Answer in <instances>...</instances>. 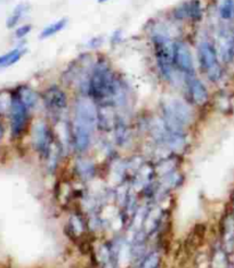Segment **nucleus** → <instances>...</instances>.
Returning a JSON list of instances; mask_svg holds the SVG:
<instances>
[{
    "label": "nucleus",
    "instance_id": "nucleus-11",
    "mask_svg": "<svg viewBox=\"0 0 234 268\" xmlns=\"http://www.w3.org/2000/svg\"><path fill=\"white\" fill-rule=\"evenodd\" d=\"M187 93H189L190 100L197 105H203L208 102L209 94L202 81L196 78V76L186 77Z\"/></svg>",
    "mask_w": 234,
    "mask_h": 268
},
{
    "label": "nucleus",
    "instance_id": "nucleus-14",
    "mask_svg": "<svg viewBox=\"0 0 234 268\" xmlns=\"http://www.w3.org/2000/svg\"><path fill=\"white\" fill-rule=\"evenodd\" d=\"M67 25H68V18L58 19V21L52 23V24H49L46 28L42 29L40 34H39V39L44 40V39L51 38V37H53V35L57 34L58 32L64 30Z\"/></svg>",
    "mask_w": 234,
    "mask_h": 268
},
{
    "label": "nucleus",
    "instance_id": "nucleus-7",
    "mask_svg": "<svg viewBox=\"0 0 234 268\" xmlns=\"http://www.w3.org/2000/svg\"><path fill=\"white\" fill-rule=\"evenodd\" d=\"M174 67L185 76H194V62L192 51L185 42L177 41L174 44Z\"/></svg>",
    "mask_w": 234,
    "mask_h": 268
},
{
    "label": "nucleus",
    "instance_id": "nucleus-10",
    "mask_svg": "<svg viewBox=\"0 0 234 268\" xmlns=\"http://www.w3.org/2000/svg\"><path fill=\"white\" fill-rule=\"evenodd\" d=\"M34 143L36 149H37V151L39 153H41L42 155L48 156L49 158L53 150V139L52 134L45 123H38V125L35 127Z\"/></svg>",
    "mask_w": 234,
    "mask_h": 268
},
{
    "label": "nucleus",
    "instance_id": "nucleus-12",
    "mask_svg": "<svg viewBox=\"0 0 234 268\" xmlns=\"http://www.w3.org/2000/svg\"><path fill=\"white\" fill-rule=\"evenodd\" d=\"M175 16L177 19L190 18L194 22H199L203 17V8L200 0H190V1L184 2L176 8Z\"/></svg>",
    "mask_w": 234,
    "mask_h": 268
},
{
    "label": "nucleus",
    "instance_id": "nucleus-15",
    "mask_svg": "<svg viewBox=\"0 0 234 268\" xmlns=\"http://www.w3.org/2000/svg\"><path fill=\"white\" fill-rule=\"evenodd\" d=\"M25 50H21V48H15L8 53H6L2 56H0V68L2 67H8L11 65L15 64L16 62L21 60V57L24 55Z\"/></svg>",
    "mask_w": 234,
    "mask_h": 268
},
{
    "label": "nucleus",
    "instance_id": "nucleus-16",
    "mask_svg": "<svg viewBox=\"0 0 234 268\" xmlns=\"http://www.w3.org/2000/svg\"><path fill=\"white\" fill-rule=\"evenodd\" d=\"M29 11V5L25 4V2H22V4H18L16 6L14 12H13V14L9 16L7 18V21H6V27L8 29H13L15 28L16 25H18V23L19 22V19L23 15L25 14L26 12Z\"/></svg>",
    "mask_w": 234,
    "mask_h": 268
},
{
    "label": "nucleus",
    "instance_id": "nucleus-23",
    "mask_svg": "<svg viewBox=\"0 0 234 268\" xmlns=\"http://www.w3.org/2000/svg\"><path fill=\"white\" fill-rule=\"evenodd\" d=\"M227 268H234V266H230V267H227Z\"/></svg>",
    "mask_w": 234,
    "mask_h": 268
},
{
    "label": "nucleus",
    "instance_id": "nucleus-4",
    "mask_svg": "<svg viewBox=\"0 0 234 268\" xmlns=\"http://www.w3.org/2000/svg\"><path fill=\"white\" fill-rule=\"evenodd\" d=\"M162 113L164 126L173 133H183L192 119L190 107L180 100H173L164 104Z\"/></svg>",
    "mask_w": 234,
    "mask_h": 268
},
{
    "label": "nucleus",
    "instance_id": "nucleus-1",
    "mask_svg": "<svg viewBox=\"0 0 234 268\" xmlns=\"http://www.w3.org/2000/svg\"><path fill=\"white\" fill-rule=\"evenodd\" d=\"M87 91L91 100L101 106L119 105L125 102L123 84L104 58L95 64L87 83Z\"/></svg>",
    "mask_w": 234,
    "mask_h": 268
},
{
    "label": "nucleus",
    "instance_id": "nucleus-18",
    "mask_svg": "<svg viewBox=\"0 0 234 268\" xmlns=\"http://www.w3.org/2000/svg\"><path fill=\"white\" fill-rule=\"evenodd\" d=\"M31 30H32V25L31 24L22 25V27H19V28L16 29V31H15L16 38L21 39V38L26 37V35L30 34Z\"/></svg>",
    "mask_w": 234,
    "mask_h": 268
},
{
    "label": "nucleus",
    "instance_id": "nucleus-3",
    "mask_svg": "<svg viewBox=\"0 0 234 268\" xmlns=\"http://www.w3.org/2000/svg\"><path fill=\"white\" fill-rule=\"evenodd\" d=\"M152 42L158 67L167 80L174 77V44L169 35L163 31H156L152 35Z\"/></svg>",
    "mask_w": 234,
    "mask_h": 268
},
{
    "label": "nucleus",
    "instance_id": "nucleus-17",
    "mask_svg": "<svg viewBox=\"0 0 234 268\" xmlns=\"http://www.w3.org/2000/svg\"><path fill=\"white\" fill-rule=\"evenodd\" d=\"M220 18L224 21H230L234 16V0H220L218 6Z\"/></svg>",
    "mask_w": 234,
    "mask_h": 268
},
{
    "label": "nucleus",
    "instance_id": "nucleus-22",
    "mask_svg": "<svg viewBox=\"0 0 234 268\" xmlns=\"http://www.w3.org/2000/svg\"><path fill=\"white\" fill-rule=\"evenodd\" d=\"M0 111H4V107H2L1 102H0Z\"/></svg>",
    "mask_w": 234,
    "mask_h": 268
},
{
    "label": "nucleus",
    "instance_id": "nucleus-19",
    "mask_svg": "<svg viewBox=\"0 0 234 268\" xmlns=\"http://www.w3.org/2000/svg\"><path fill=\"white\" fill-rule=\"evenodd\" d=\"M102 41H103V39H102V38L95 37V38L91 39L90 42H88V45H90V47H91V48H96L102 44Z\"/></svg>",
    "mask_w": 234,
    "mask_h": 268
},
{
    "label": "nucleus",
    "instance_id": "nucleus-13",
    "mask_svg": "<svg viewBox=\"0 0 234 268\" xmlns=\"http://www.w3.org/2000/svg\"><path fill=\"white\" fill-rule=\"evenodd\" d=\"M14 94L18 97L19 100H21V102L24 104V105L28 107L29 110H32L36 105H37L38 95L35 90H32L31 88H29L26 86H22V87H19Z\"/></svg>",
    "mask_w": 234,
    "mask_h": 268
},
{
    "label": "nucleus",
    "instance_id": "nucleus-2",
    "mask_svg": "<svg viewBox=\"0 0 234 268\" xmlns=\"http://www.w3.org/2000/svg\"><path fill=\"white\" fill-rule=\"evenodd\" d=\"M91 100L81 99L75 103L73 122L71 125V140L78 152L90 148L95 127L98 122V111Z\"/></svg>",
    "mask_w": 234,
    "mask_h": 268
},
{
    "label": "nucleus",
    "instance_id": "nucleus-9",
    "mask_svg": "<svg viewBox=\"0 0 234 268\" xmlns=\"http://www.w3.org/2000/svg\"><path fill=\"white\" fill-rule=\"evenodd\" d=\"M44 103L52 112H61L68 106V96L60 87L53 86L44 94Z\"/></svg>",
    "mask_w": 234,
    "mask_h": 268
},
{
    "label": "nucleus",
    "instance_id": "nucleus-20",
    "mask_svg": "<svg viewBox=\"0 0 234 268\" xmlns=\"http://www.w3.org/2000/svg\"><path fill=\"white\" fill-rule=\"evenodd\" d=\"M4 135H5V127L1 122H0V142H1V139L4 138Z\"/></svg>",
    "mask_w": 234,
    "mask_h": 268
},
{
    "label": "nucleus",
    "instance_id": "nucleus-8",
    "mask_svg": "<svg viewBox=\"0 0 234 268\" xmlns=\"http://www.w3.org/2000/svg\"><path fill=\"white\" fill-rule=\"evenodd\" d=\"M217 53L224 64H230L234 60V34L231 29L223 27L218 31Z\"/></svg>",
    "mask_w": 234,
    "mask_h": 268
},
{
    "label": "nucleus",
    "instance_id": "nucleus-21",
    "mask_svg": "<svg viewBox=\"0 0 234 268\" xmlns=\"http://www.w3.org/2000/svg\"><path fill=\"white\" fill-rule=\"evenodd\" d=\"M97 1H98V2H100V4H104V2H107V1H108V0H97Z\"/></svg>",
    "mask_w": 234,
    "mask_h": 268
},
{
    "label": "nucleus",
    "instance_id": "nucleus-5",
    "mask_svg": "<svg viewBox=\"0 0 234 268\" xmlns=\"http://www.w3.org/2000/svg\"><path fill=\"white\" fill-rule=\"evenodd\" d=\"M199 62L207 78L213 83H217L223 76L222 67L218 61V53L212 42L203 41L199 46Z\"/></svg>",
    "mask_w": 234,
    "mask_h": 268
},
{
    "label": "nucleus",
    "instance_id": "nucleus-6",
    "mask_svg": "<svg viewBox=\"0 0 234 268\" xmlns=\"http://www.w3.org/2000/svg\"><path fill=\"white\" fill-rule=\"evenodd\" d=\"M9 111H11V133L12 137L18 138L23 133L25 132L28 126L29 110L16 95L14 94L11 99L9 104Z\"/></svg>",
    "mask_w": 234,
    "mask_h": 268
}]
</instances>
